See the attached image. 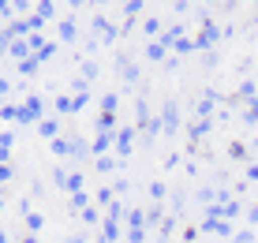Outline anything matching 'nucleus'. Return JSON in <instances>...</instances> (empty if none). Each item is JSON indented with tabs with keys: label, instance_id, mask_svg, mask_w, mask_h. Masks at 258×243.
Returning <instances> with one entry per match:
<instances>
[{
	"label": "nucleus",
	"instance_id": "f257e3e1",
	"mask_svg": "<svg viewBox=\"0 0 258 243\" xmlns=\"http://www.w3.org/2000/svg\"><path fill=\"white\" fill-rule=\"evenodd\" d=\"M176 128V105H165V131Z\"/></svg>",
	"mask_w": 258,
	"mask_h": 243
},
{
	"label": "nucleus",
	"instance_id": "f03ea898",
	"mask_svg": "<svg viewBox=\"0 0 258 243\" xmlns=\"http://www.w3.org/2000/svg\"><path fill=\"white\" fill-rule=\"evenodd\" d=\"M251 221H258V206H254V210H251Z\"/></svg>",
	"mask_w": 258,
	"mask_h": 243
}]
</instances>
